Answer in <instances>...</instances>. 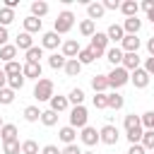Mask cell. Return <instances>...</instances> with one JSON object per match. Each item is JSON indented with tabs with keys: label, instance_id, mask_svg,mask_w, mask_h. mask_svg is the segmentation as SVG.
I'll return each instance as SVG.
<instances>
[{
	"label": "cell",
	"instance_id": "60d3db41",
	"mask_svg": "<svg viewBox=\"0 0 154 154\" xmlns=\"http://www.w3.org/2000/svg\"><path fill=\"white\" fill-rule=\"evenodd\" d=\"M2 70H5V75H7V77L22 75V65H19L17 60H12V63H5V67H2Z\"/></svg>",
	"mask_w": 154,
	"mask_h": 154
},
{
	"label": "cell",
	"instance_id": "4dcf8cb0",
	"mask_svg": "<svg viewBox=\"0 0 154 154\" xmlns=\"http://www.w3.org/2000/svg\"><path fill=\"white\" fill-rule=\"evenodd\" d=\"M63 70H65V75H67V77H77V75L82 72V65L77 63V58H72V60H67V63H65V67H63Z\"/></svg>",
	"mask_w": 154,
	"mask_h": 154
},
{
	"label": "cell",
	"instance_id": "8d00e7d4",
	"mask_svg": "<svg viewBox=\"0 0 154 154\" xmlns=\"http://www.w3.org/2000/svg\"><path fill=\"white\" fill-rule=\"evenodd\" d=\"M2 154H19L22 152V142L19 140H12V142H2Z\"/></svg>",
	"mask_w": 154,
	"mask_h": 154
},
{
	"label": "cell",
	"instance_id": "3957f363",
	"mask_svg": "<svg viewBox=\"0 0 154 154\" xmlns=\"http://www.w3.org/2000/svg\"><path fill=\"white\" fill-rule=\"evenodd\" d=\"M53 89H55L53 79H46V77H41V79L36 82V87H34V99H36V101H51V96H53Z\"/></svg>",
	"mask_w": 154,
	"mask_h": 154
},
{
	"label": "cell",
	"instance_id": "ac0fdd59",
	"mask_svg": "<svg viewBox=\"0 0 154 154\" xmlns=\"http://www.w3.org/2000/svg\"><path fill=\"white\" fill-rule=\"evenodd\" d=\"M91 89H94V94H106V89H108V77H106V75H94V77H91Z\"/></svg>",
	"mask_w": 154,
	"mask_h": 154
},
{
	"label": "cell",
	"instance_id": "e0dca14e",
	"mask_svg": "<svg viewBox=\"0 0 154 154\" xmlns=\"http://www.w3.org/2000/svg\"><path fill=\"white\" fill-rule=\"evenodd\" d=\"M120 26H123V31H125V34H132V36H137V31L142 29V19H137V17H128V19H125Z\"/></svg>",
	"mask_w": 154,
	"mask_h": 154
},
{
	"label": "cell",
	"instance_id": "52a82bcc",
	"mask_svg": "<svg viewBox=\"0 0 154 154\" xmlns=\"http://www.w3.org/2000/svg\"><path fill=\"white\" fill-rule=\"evenodd\" d=\"M82 51V46H79V41L77 38H67V41H63V46H60V55L65 58V60H72V58H77V53Z\"/></svg>",
	"mask_w": 154,
	"mask_h": 154
},
{
	"label": "cell",
	"instance_id": "7a4b0ae2",
	"mask_svg": "<svg viewBox=\"0 0 154 154\" xmlns=\"http://www.w3.org/2000/svg\"><path fill=\"white\" fill-rule=\"evenodd\" d=\"M106 77H108V89H113V91L120 89V87H125V84L130 82V72H128L125 67H113Z\"/></svg>",
	"mask_w": 154,
	"mask_h": 154
},
{
	"label": "cell",
	"instance_id": "4316f807",
	"mask_svg": "<svg viewBox=\"0 0 154 154\" xmlns=\"http://www.w3.org/2000/svg\"><path fill=\"white\" fill-rule=\"evenodd\" d=\"M46 14H48V2H43V0H34V2H31V17L41 19V17H46Z\"/></svg>",
	"mask_w": 154,
	"mask_h": 154
},
{
	"label": "cell",
	"instance_id": "f546056e",
	"mask_svg": "<svg viewBox=\"0 0 154 154\" xmlns=\"http://www.w3.org/2000/svg\"><path fill=\"white\" fill-rule=\"evenodd\" d=\"M79 34L87 36V38H91V36L96 34V24H94L91 19H82V22H79Z\"/></svg>",
	"mask_w": 154,
	"mask_h": 154
},
{
	"label": "cell",
	"instance_id": "9c48e42d",
	"mask_svg": "<svg viewBox=\"0 0 154 154\" xmlns=\"http://www.w3.org/2000/svg\"><path fill=\"white\" fill-rule=\"evenodd\" d=\"M79 140H82V144H87V147H94V144L99 142V130H96V128H91V125H87V128H82V132H79Z\"/></svg>",
	"mask_w": 154,
	"mask_h": 154
},
{
	"label": "cell",
	"instance_id": "277c9868",
	"mask_svg": "<svg viewBox=\"0 0 154 154\" xmlns=\"http://www.w3.org/2000/svg\"><path fill=\"white\" fill-rule=\"evenodd\" d=\"M87 120H89V111L84 106H72L70 108V128L82 130V128H87Z\"/></svg>",
	"mask_w": 154,
	"mask_h": 154
},
{
	"label": "cell",
	"instance_id": "7402d4cb",
	"mask_svg": "<svg viewBox=\"0 0 154 154\" xmlns=\"http://www.w3.org/2000/svg\"><path fill=\"white\" fill-rule=\"evenodd\" d=\"M106 60H108L113 67H120V63H123V51H120V46L108 48V51H106Z\"/></svg>",
	"mask_w": 154,
	"mask_h": 154
},
{
	"label": "cell",
	"instance_id": "8992f818",
	"mask_svg": "<svg viewBox=\"0 0 154 154\" xmlns=\"http://www.w3.org/2000/svg\"><path fill=\"white\" fill-rule=\"evenodd\" d=\"M118 140H120V135H118V128H116V125L108 123V125H103V128L99 130V142L113 147V144H118Z\"/></svg>",
	"mask_w": 154,
	"mask_h": 154
},
{
	"label": "cell",
	"instance_id": "ba28073f",
	"mask_svg": "<svg viewBox=\"0 0 154 154\" xmlns=\"http://www.w3.org/2000/svg\"><path fill=\"white\" fill-rule=\"evenodd\" d=\"M58 46H63V38L55 34V31H46L41 36V48H48V51H55Z\"/></svg>",
	"mask_w": 154,
	"mask_h": 154
},
{
	"label": "cell",
	"instance_id": "f5cc1de1",
	"mask_svg": "<svg viewBox=\"0 0 154 154\" xmlns=\"http://www.w3.org/2000/svg\"><path fill=\"white\" fill-rule=\"evenodd\" d=\"M142 10H144L147 14H152V12H154V0H144V2H142Z\"/></svg>",
	"mask_w": 154,
	"mask_h": 154
},
{
	"label": "cell",
	"instance_id": "74e56055",
	"mask_svg": "<svg viewBox=\"0 0 154 154\" xmlns=\"http://www.w3.org/2000/svg\"><path fill=\"white\" fill-rule=\"evenodd\" d=\"M14 22V10H7V7H0V26L7 29V24Z\"/></svg>",
	"mask_w": 154,
	"mask_h": 154
},
{
	"label": "cell",
	"instance_id": "d590c367",
	"mask_svg": "<svg viewBox=\"0 0 154 154\" xmlns=\"http://www.w3.org/2000/svg\"><path fill=\"white\" fill-rule=\"evenodd\" d=\"M41 123H43L46 128H53V125L58 123V113L51 111V108H48V111H41Z\"/></svg>",
	"mask_w": 154,
	"mask_h": 154
},
{
	"label": "cell",
	"instance_id": "f35d334b",
	"mask_svg": "<svg viewBox=\"0 0 154 154\" xmlns=\"http://www.w3.org/2000/svg\"><path fill=\"white\" fill-rule=\"evenodd\" d=\"M24 75H14V77H7V87L12 89V91H19L22 87H24Z\"/></svg>",
	"mask_w": 154,
	"mask_h": 154
},
{
	"label": "cell",
	"instance_id": "ab89813d",
	"mask_svg": "<svg viewBox=\"0 0 154 154\" xmlns=\"http://www.w3.org/2000/svg\"><path fill=\"white\" fill-rule=\"evenodd\" d=\"M140 144H142L144 149H152V152H154V130H144V132H142Z\"/></svg>",
	"mask_w": 154,
	"mask_h": 154
},
{
	"label": "cell",
	"instance_id": "9a60e30c",
	"mask_svg": "<svg viewBox=\"0 0 154 154\" xmlns=\"http://www.w3.org/2000/svg\"><path fill=\"white\" fill-rule=\"evenodd\" d=\"M48 103H51V111H55V113H63V111H67V108H70V101H67V96H60V94H58V96L53 94Z\"/></svg>",
	"mask_w": 154,
	"mask_h": 154
},
{
	"label": "cell",
	"instance_id": "7c38bea8",
	"mask_svg": "<svg viewBox=\"0 0 154 154\" xmlns=\"http://www.w3.org/2000/svg\"><path fill=\"white\" fill-rule=\"evenodd\" d=\"M130 82L135 84V89H144V87L149 84V75H147L142 67H137L135 72H130Z\"/></svg>",
	"mask_w": 154,
	"mask_h": 154
},
{
	"label": "cell",
	"instance_id": "ffe728a7",
	"mask_svg": "<svg viewBox=\"0 0 154 154\" xmlns=\"http://www.w3.org/2000/svg\"><path fill=\"white\" fill-rule=\"evenodd\" d=\"M17 135H19V130H17V125H12V123H5V125L0 128V140H2V142H12V140H17Z\"/></svg>",
	"mask_w": 154,
	"mask_h": 154
},
{
	"label": "cell",
	"instance_id": "c3c4849f",
	"mask_svg": "<svg viewBox=\"0 0 154 154\" xmlns=\"http://www.w3.org/2000/svg\"><path fill=\"white\" fill-rule=\"evenodd\" d=\"M142 70H144V72H147V75L152 77V75H154V58H147V60H144V67H142Z\"/></svg>",
	"mask_w": 154,
	"mask_h": 154
},
{
	"label": "cell",
	"instance_id": "681fc988",
	"mask_svg": "<svg viewBox=\"0 0 154 154\" xmlns=\"http://www.w3.org/2000/svg\"><path fill=\"white\" fill-rule=\"evenodd\" d=\"M7 41H10V31H7L5 26H0V48H2Z\"/></svg>",
	"mask_w": 154,
	"mask_h": 154
},
{
	"label": "cell",
	"instance_id": "cb8c5ba5",
	"mask_svg": "<svg viewBox=\"0 0 154 154\" xmlns=\"http://www.w3.org/2000/svg\"><path fill=\"white\" fill-rule=\"evenodd\" d=\"M87 14H89L91 22H96V19H101V17L106 14V10H103L101 2H89V5H87Z\"/></svg>",
	"mask_w": 154,
	"mask_h": 154
},
{
	"label": "cell",
	"instance_id": "9f6ffc18",
	"mask_svg": "<svg viewBox=\"0 0 154 154\" xmlns=\"http://www.w3.org/2000/svg\"><path fill=\"white\" fill-rule=\"evenodd\" d=\"M147 17H149V22H152V24H154V12H152V14H147Z\"/></svg>",
	"mask_w": 154,
	"mask_h": 154
},
{
	"label": "cell",
	"instance_id": "db71d44e",
	"mask_svg": "<svg viewBox=\"0 0 154 154\" xmlns=\"http://www.w3.org/2000/svg\"><path fill=\"white\" fill-rule=\"evenodd\" d=\"M147 51H149V58H154V36L147 38Z\"/></svg>",
	"mask_w": 154,
	"mask_h": 154
},
{
	"label": "cell",
	"instance_id": "11a10c76",
	"mask_svg": "<svg viewBox=\"0 0 154 154\" xmlns=\"http://www.w3.org/2000/svg\"><path fill=\"white\" fill-rule=\"evenodd\" d=\"M7 87V75H5V70H0V89H5Z\"/></svg>",
	"mask_w": 154,
	"mask_h": 154
},
{
	"label": "cell",
	"instance_id": "1f68e13d",
	"mask_svg": "<svg viewBox=\"0 0 154 154\" xmlns=\"http://www.w3.org/2000/svg\"><path fill=\"white\" fill-rule=\"evenodd\" d=\"M67 101H70L72 106H84V91H82L79 87H75V89L67 94Z\"/></svg>",
	"mask_w": 154,
	"mask_h": 154
},
{
	"label": "cell",
	"instance_id": "b9f144b4",
	"mask_svg": "<svg viewBox=\"0 0 154 154\" xmlns=\"http://www.w3.org/2000/svg\"><path fill=\"white\" fill-rule=\"evenodd\" d=\"M14 94H17V91H12L10 87L0 89V103H2V106H10V103L14 101Z\"/></svg>",
	"mask_w": 154,
	"mask_h": 154
},
{
	"label": "cell",
	"instance_id": "4fadbf2b",
	"mask_svg": "<svg viewBox=\"0 0 154 154\" xmlns=\"http://www.w3.org/2000/svg\"><path fill=\"white\" fill-rule=\"evenodd\" d=\"M140 55L137 53H123V63H120V67H125L128 72H135L137 67H140Z\"/></svg>",
	"mask_w": 154,
	"mask_h": 154
},
{
	"label": "cell",
	"instance_id": "7dc6e473",
	"mask_svg": "<svg viewBox=\"0 0 154 154\" xmlns=\"http://www.w3.org/2000/svg\"><path fill=\"white\" fill-rule=\"evenodd\" d=\"M101 5H103V10H120V2L118 0H103Z\"/></svg>",
	"mask_w": 154,
	"mask_h": 154
},
{
	"label": "cell",
	"instance_id": "5bb4252c",
	"mask_svg": "<svg viewBox=\"0 0 154 154\" xmlns=\"http://www.w3.org/2000/svg\"><path fill=\"white\" fill-rule=\"evenodd\" d=\"M22 24H24V31L26 34H38L41 31V26H43V19H36V17H24L22 19Z\"/></svg>",
	"mask_w": 154,
	"mask_h": 154
},
{
	"label": "cell",
	"instance_id": "bcb514c9",
	"mask_svg": "<svg viewBox=\"0 0 154 154\" xmlns=\"http://www.w3.org/2000/svg\"><path fill=\"white\" fill-rule=\"evenodd\" d=\"M60 154H82V149H79V147H77V144H65V147H63V152H60Z\"/></svg>",
	"mask_w": 154,
	"mask_h": 154
},
{
	"label": "cell",
	"instance_id": "d6a6232c",
	"mask_svg": "<svg viewBox=\"0 0 154 154\" xmlns=\"http://www.w3.org/2000/svg\"><path fill=\"white\" fill-rule=\"evenodd\" d=\"M96 60V55L91 53V48H82L79 53H77V63L79 65H89V63H94Z\"/></svg>",
	"mask_w": 154,
	"mask_h": 154
},
{
	"label": "cell",
	"instance_id": "7bdbcfd3",
	"mask_svg": "<svg viewBox=\"0 0 154 154\" xmlns=\"http://www.w3.org/2000/svg\"><path fill=\"white\" fill-rule=\"evenodd\" d=\"M140 123H142V128H144V130H154V111L142 113V116H140Z\"/></svg>",
	"mask_w": 154,
	"mask_h": 154
},
{
	"label": "cell",
	"instance_id": "f6af8a7d",
	"mask_svg": "<svg viewBox=\"0 0 154 154\" xmlns=\"http://www.w3.org/2000/svg\"><path fill=\"white\" fill-rule=\"evenodd\" d=\"M91 103H94V108H108L106 106V94H94V99H91Z\"/></svg>",
	"mask_w": 154,
	"mask_h": 154
},
{
	"label": "cell",
	"instance_id": "2e32d148",
	"mask_svg": "<svg viewBox=\"0 0 154 154\" xmlns=\"http://www.w3.org/2000/svg\"><path fill=\"white\" fill-rule=\"evenodd\" d=\"M120 12L125 14V19H128V17H137L140 2H137V0H123V2H120Z\"/></svg>",
	"mask_w": 154,
	"mask_h": 154
},
{
	"label": "cell",
	"instance_id": "836d02e7",
	"mask_svg": "<svg viewBox=\"0 0 154 154\" xmlns=\"http://www.w3.org/2000/svg\"><path fill=\"white\" fill-rule=\"evenodd\" d=\"M65 63H67V60H65L60 53L48 55V67H51V70H63V67H65Z\"/></svg>",
	"mask_w": 154,
	"mask_h": 154
},
{
	"label": "cell",
	"instance_id": "f1b7e54d",
	"mask_svg": "<svg viewBox=\"0 0 154 154\" xmlns=\"http://www.w3.org/2000/svg\"><path fill=\"white\" fill-rule=\"evenodd\" d=\"M123 125H125V132H132V130H140V128H142L140 116H135V113H128L125 120H123ZM142 130H144V128H142Z\"/></svg>",
	"mask_w": 154,
	"mask_h": 154
},
{
	"label": "cell",
	"instance_id": "8fae6325",
	"mask_svg": "<svg viewBox=\"0 0 154 154\" xmlns=\"http://www.w3.org/2000/svg\"><path fill=\"white\" fill-rule=\"evenodd\" d=\"M22 75L24 79H41V63H24L22 65Z\"/></svg>",
	"mask_w": 154,
	"mask_h": 154
},
{
	"label": "cell",
	"instance_id": "ee69618b",
	"mask_svg": "<svg viewBox=\"0 0 154 154\" xmlns=\"http://www.w3.org/2000/svg\"><path fill=\"white\" fill-rule=\"evenodd\" d=\"M22 154H38V144L34 140H24L22 142Z\"/></svg>",
	"mask_w": 154,
	"mask_h": 154
},
{
	"label": "cell",
	"instance_id": "30bf717a",
	"mask_svg": "<svg viewBox=\"0 0 154 154\" xmlns=\"http://www.w3.org/2000/svg\"><path fill=\"white\" fill-rule=\"evenodd\" d=\"M120 51L123 53H137L140 51V38L132 36V34H125L123 41H120Z\"/></svg>",
	"mask_w": 154,
	"mask_h": 154
},
{
	"label": "cell",
	"instance_id": "f907efd6",
	"mask_svg": "<svg viewBox=\"0 0 154 154\" xmlns=\"http://www.w3.org/2000/svg\"><path fill=\"white\" fill-rule=\"evenodd\" d=\"M147 149L142 147V144H130V149H128V154H144Z\"/></svg>",
	"mask_w": 154,
	"mask_h": 154
},
{
	"label": "cell",
	"instance_id": "e575fe53",
	"mask_svg": "<svg viewBox=\"0 0 154 154\" xmlns=\"http://www.w3.org/2000/svg\"><path fill=\"white\" fill-rule=\"evenodd\" d=\"M24 120H26V123H36V120H41V111H38V106H26V108H24Z\"/></svg>",
	"mask_w": 154,
	"mask_h": 154
},
{
	"label": "cell",
	"instance_id": "6da1fadb",
	"mask_svg": "<svg viewBox=\"0 0 154 154\" xmlns=\"http://www.w3.org/2000/svg\"><path fill=\"white\" fill-rule=\"evenodd\" d=\"M75 26V14L70 12V10H63L58 17H55V22H53V31L60 36V34H67L70 29Z\"/></svg>",
	"mask_w": 154,
	"mask_h": 154
},
{
	"label": "cell",
	"instance_id": "816d5d0a",
	"mask_svg": "<svg viewBox=\"0 0 154 154\" xmlns=\"http://www.w3.org/2000/svg\"><path fill=\"white\" fill-rule=\"evenodd\" d=\"M41 154H60V149H58L55 144H46V147L41 149Z\"/></svg>",
	"mask_w": 154,
	"mask_h": 154
},
{
	"label": "cell",
	"instance_id": "6f0895ef",
	"mask_svg": "<svg viewBox=\"0 0 154 154\" xmlns=\"http://www.w3.org/2000/svg\"><path fill=\"white\" fill-rule=\"evenodd\" d=\"M2 125H5V123H2V116H0V128H2Z\"/></svg>",
	"mask_w": 154,
	"mask_h": 154
},
{
	"label": "cell",
	"instance_id": "91938a15",
	"mask_svg": "<svg viewBox=\"0 0 154 154\" xmlns=\"http://www.w3.org/2000/svg\"><path fill=\"white\" fill-rule=\"evenodd\" d=\"M0 147H2V140H0Z\"/></svg>",
	"mask_w": 154,
	"mask_h": 154
},
{
	"label": "cell",
	"instance_id": "484cf974",
	"mask_svg": "<svg viewBox=\"0 0 154 154\" xmlns=\"http://www.w3.org/2000/svg\"><path fill=\"white\" fill-rule=\"evenodd\" d=\"M123 103H125V99H123L118 91H111V94H106V106H108V108H113V111H120V108H123Z\"/></svg>",
	"mask_w": 154,
	"mask_h": 154
},
{
	"label": "cell",
	"instance_id": "603a6c76",
	"mask_svg": "<svg viewBox=\"0 0 154 154\" xmlns=\"http://www.w3.org/2000/svg\"><path fill=\"white\" fill-rule=\"evenodd\" d=\"M17 53H19V51H17L14 43H5V46L0 48V60H2V63H12V60L17 58Z\"/></svg>",
	"mask_w": 154,
	"mask_h": 154
},
{
	"label": "cell",
	"instance_id": "5b68a950",
	"mask_svg": "<svg viewBox=\"0 0 154 154\" xmlns=\"http://www.w3.org/2000/svg\"><path fill=\"white\" fill-rule=\"evenodd\" d=\"M89 48H91V53H94L96 58L106 55V51H108V36H106V31H96V34L91 36Z\"/></svg>",
	"mask_w": 154,
	"mask_h": 154
},
{
	"label": "cell",
	"instance_id": "44dd1931",
	"mask_svg": "<svg viewBox=\"0 0 154 154\" xmlns=\"http://www.w3.org/2000/svg\"><path fill=\"white\" fill-rule=\"evenodd\" d=\"M14 46H17V51H29L31 46H34V38H31V34H26V31H22V34H17V41H14Z\"/></svg>",
	"mask_w": 154,
	"mask_h": 154
},
{
	"label": "cell",
	"instance_id": "83f0119b",
	"mask_svg": "<svg viewBox=\"0 0 154 154\" xmlns=\"http://www.w3.org/2000/svg\"><path fill=\"white\" fill-rule=\"evenodd\" d=\"M41 58H43V48L41 46H31L24 53V63H41Z\"/></svg>",
	"mask_w": 154,
	"mask_h": 154
},
{
	"label": "cell",
	"instance_id": "680465c9",
	"mask_svg": "<svg viewBox=\"0 0 154 154\" xmlns=\"http://www.w3.org/2000/svg\"><path fill=\"white\" fill-rule=\"evenodd\" d=\"M82 154H94V152H82Z\"/></svg>",
	"mask_w": 154,
	"mask_h": 154
},
{
	"label": "cell",
	"instance_id": "d4e9b609",
	"mask_svg": "<svg viewBox=\"0 0 154 154\" xmlns=\"http://www.w3.org/2000/svg\"><path fill=\"white\" fill-rule=\"evenodd\" d=\"M106 36H108V41L120 43V41H123V36H125V31H123V26H120V24H111V26L106 29Z\"/></svg>",
	"mask_w": 154,
	"mask_h": 154
},
{
	"label": "cell",
	"instance_id": "d6986e66",
	"mask_svg": "<svg viewBox=\"0 0 154 154\" xmlns=\"http://www.w3.org/2000/svg\"><path fill=\"white\" fill-rule=\"evenodd\" d=\"M58 137H60L63 144H75V140H77V130L70 128V125H65V128L58 130Z\"/></svg>",
	"mask_w": 154,
	"mask_h": 154
}]
</instances>
